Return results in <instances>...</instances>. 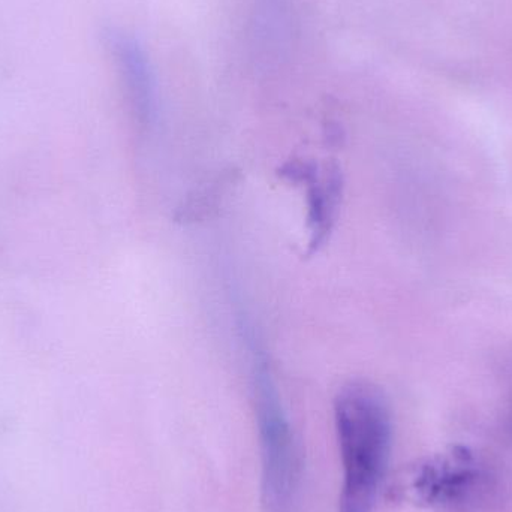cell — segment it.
Wrapping results in <instances>:
<instances>
[{"label": "cell", "instance_id": "6", "mask_svg": "<svg viewBox=\"0 0 512 512\" xmlns=\"http://www.w3.org/2000/svg\"><path fill=\"white\" fill-rule=\"evenodd\" d=\"M252 36L265 59H277L288 47L292 35L291 0H254Z\"/></svg>", "mask_w": 512, "mask_h": 512}, {"label": "cell", "instance_id": "5", "mask_svg": "<svg viewBox=\"0 0 512 512\" xmlns=\"http://www.w3.org/2000/svg\"><path fill=\"white\" fill-rule=\"evenodd\" d=\"M282 176L303 182L307 189V206H309L310 252H316L330 234L336 218L337 206L342 197V174L336 164L325 165L319 173L318 167L310 162H289L282 170Z\"/></svg>", "mask_w": 512, "mask_h": 512}, {"label": "cell", "instance_id": "1", "mask_svg": "<svg viewBox=\"0 0 512 512\" xmlns=\"http://www.w3.org/2000/svg\"><path fill=\"white\" fill-rule=\"evenodd\" d=\"M342 459L339 512H373L387 478L393 420L381 388L369 381L343 385L334 400Z\"/></svg>", "mask_w": 512, "mask_h": 512}, {"label": "cell", "instance_id": "2", "mask_svg": "<svg viewBox=\"0 0 512 512\" xmlns=\"http://www.w3.org/2000/svg\"><path fill=\"white\" fill-rule=\"evenodd\" d=\"M399 492L406 501L427 510L487 512L502 501L504 487L483 456L456 445L411 466Z\"/></svg>", "mask_w": 512, "mask_h": 512}, {"label": "cell", "instance_id": "4", "mask_svg": "<svg viewBox=\"0 0 512 512\" xmlns=\"http://www.w3.org/2000/svg\"><path fill=\"white\" fill-rule=\"evenodd\" d=\"M108 50L116 63L132 116L149 126L156 116V80L152 63L137 38L119 29L105 32Z\"/></svg>", "mask_w": 512, "mask_h": 512}, {"label": "cell", "instance_id": "3", "mask_svg": "<svg viewBox=\"0 0 512 512\" xmlns=\"http://www.w3.org/2000/svg\"><path fill=\"white\" fill-rule=\"evenodd\" d=\"M254 399L262 463V496L270 512H289L300 480L297 445L265 358H255Z\"/></svg>", "mask_w": 512, "mask_h": 512}]
</instances>
